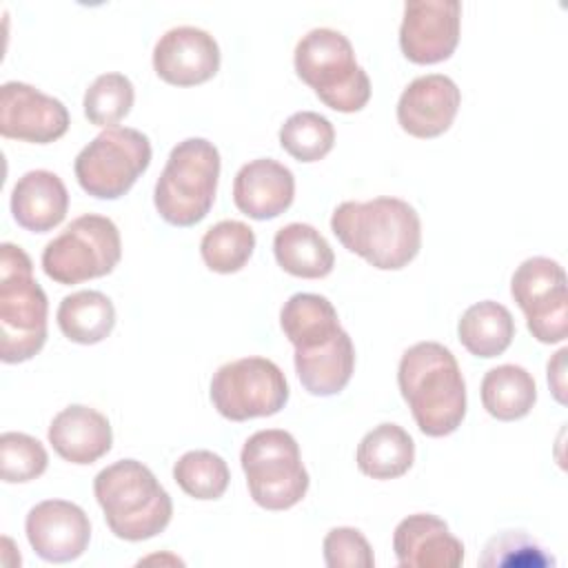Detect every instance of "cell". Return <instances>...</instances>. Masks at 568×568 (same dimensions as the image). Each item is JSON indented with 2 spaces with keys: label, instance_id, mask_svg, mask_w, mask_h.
I'll list each match as a JSON object with an SVG mask.
<instances>
[{
  "label": "cell",
  "instance_id": "6da1fadb",
  "mask_svg": "<svg viewBox=\"0 0 568 568\" xmlns=\"http://www.w3.org/2000/svg\"><path fill=\"white\" fill-rule=\"evenodd\" d=\"M331 231L344 248L379 271L404 268L422 246L419 215L399 197L342 202L333 211Z\"/></svg>",
  "mask_w": 568,
  "mask_h": 568
},
{
  "label": "cell",
  "instance_id": "7a4b0ae2",
  "mask_svg": "<svg viewBox=\"0 0 568 568\" xmlns=\"http://www.w3.org/2000/svg\"><path fill=\"white\" fill-rule=\"evenodd\" d=\"M397 384L417 428L428 437L455 433L466 417V382L450 348L417 342L404 351Z\"/></svg>",
  "mask_w": 568,
  "mask_h": 568
},
{
  "label": "cell",
  "instance_id": "3957f363",
  "mask_svg": "<svg viewBox=\"0 0 568 568\" xmlns=\"http://www.w3.org/2000/svg\"><path fill=\"white\" fill-rule=\"evenodd\" d=\"M93 493L111 532L126 541L160 535L173 515L169 493L138 459H120L102 468L93 479Z\"/></svg>",
  "mask_w": 568,
  "mask_h": 568
},
{
  "label": "cell",
  "instance_id": "277c9868",
  "mask_svg": "<svg viewBox=\"0 0 568 568\" xmlns=\"http://www.w3.org/2000/svg\"><path fill=\"white\" fill-rule=\"evenodd\" d=\"M47 293L33 277L31 257L16 244H0V359L20 364L47 342Z\"/></svg>",
  "mask_w": 568,
  "mask_h": 568
},
{
  "label": "cell",
  "instance_id": "5b68a950",
  "mask_svg": "<svg viewBox=\"0 0 568 568\" xmlns=\"http://www.w3.org/2000/svg\"><path fill=\"white\" fill-rule=\"evenodd\" d=\"M295 71L333 111L355 113L371 100V80L357 64L351 40L328 27L311 29L295 47Z\"/></svg>",
  "mask_w": 568,
  "mask_h": 568
},
{
  "label": "cell",
  "instance_id": "8992f818",
  "mask_svg": "<svg viewBox=\"0 0 568 568\" xmlns=\"http://www.w3.org/2000/svg\"><path fill=\"white\" fill-rule=\"evenodd\" d=\"M220 151L204 138L178 142L155 182L153 202L160 217L173 226L202 222L217 193Z\"/></svg>",
  "mask_w": 568,
  "mask_h": 568
},
{
  "label": "cell",
  "instance_id": "52a82bcc",
  "mask_svg": "<svg viewBox=\"0 0 568 568\" xmlns=\"http://www.w3.org/2000/svg\"><path fill=\"white\" fill-rule=\"evenodd\" d=\"M240 462L253 501L266 510H286L300 504L308 490V473L300 457L297 439L282 428L253 433Z\"/></svg>",
  "mask_w": 568,
  "mask_h": 568
},
{
  "label": "cell",
  "instance_id": "ba28073f",
  "mask_svg": "<svg viewBox=\"0 0 568 568\" xmlns=\"http://www.w3.org/2000/svg\"><path fill=\"white\" fill-rule=\"evenodd\" d=\"M122 257V240L113 220L98 213L75 217L42 251V268L58 284H80L109 275Z\"/></svg>",
  "mask_w": 568,
  "mask_h": 568
},
{
  "label": "cell",
  "instance_id": "9c48e42d",
  "mask_svg": "<svg viewBox=\"0 0 568 568\" xmlns=\"http://www.w3.org/2000/svg\"><path fill=\"white\" fill-rule=\"evenodd\" d=\"M151 164L149 138L131 126L98 133L75 158L78 184L98 200L122 197Z\"/></svg>",
  "mask_w": 568,
  "mask_h": 568
},
{
  "label": "cell",
  "instance_id": "30bf717a",
  "mask_svg": "<svg viewBox=\"0 0 568 568\" xmlns=\"http://www.w3.org/2000/svg\"><path fill=\"white\" fill-rule=\"evenodd\" d=\"M211 402L231 422L268 417L288 402L282 368L266 357H242L220 366L211 379Z\"/></svg>",
  "mask_w": 568,
  "mask_h": 568
},
{
  "label": "cell",
  "instance_id": "8fae6325",
  "mask_svg": "<svg viewBox=\"0 0 568 568\" xmlns=\"http://www.w3.org/2000/svg\"><path fill=\"white\" fill-rule=\"evenodd\" d=\"M510 295L526 315L528 331L541 344L564 342L568 335L566 271L550 257L524 260L510 280Z\"/></svg>",
  "mask_w": 568,
  "mask_h": 568
},
{
  "label": "cell",
  "instance_id": "7c38bea8",
  "mask_svg": "<svg viewBox=\"0 0 568 568\" xmlns=\"http://www.w3.org/2000/svg\"><path fill=\"white\" fill-rule=\"evenodd\" d=\"M459 24L457 0H408L399 27L402 53L415 64L448 60L459 42Z\"/></svg>",
  "mask_w": 568,
  "mask_h": 568
},
{
  "label": "cell",
  "instance_id": "4fadbf2b",
  "mask_svg": "<svg viewBox=\"0 0 568 568\" xmlns=\"http://www.w3.org/2000/svg\"><path fill=\"white\" fill-rule=\"evenodd\" d=\"M67 106L27 82H4L0 87V133L9 140L49 144L69 129Z\"/></svg>",
  "mask_w": 568,
  "mask_h": 568
},
{
  "label": "cell",
  "instance_id": "5bb4252c",
  "mask_svg": "<svg viewBox=\"0 0 568 568\" xmlns=\"http://www.w3.org/2000/svg\"><path fill=\"white\" fill-rule=\"evenodd\" d=\"M24 530L36 555L53 564L78 559L91 539L87 513L67 499H44L36 504L27 515Z\"/></svg>",
  "mask_w": 568,
  "mask_h": 568
},
{
  "label": "cell",
  "instance_id": "9a60e30c",
  "mask_svg": "<svg viewBox=\"0 0 568 568\" xmlns=\"http://www.w3.org/2000/svg\"><path fill=\"white\" fill-rule=\"evenodd\" d=\"M153 69L169 84L195 87L217 73L220 47L204 29L173 27L153 47Z\"/></svg>",
  "mask_w": 568,
  "mask_h": 568
},
{
  "label": "cell",
  "instance_id": "2e32d148",
  "mask_svg": "<svg viewBox=\"0 0 568 568\" xmlns=\"http://www.w3.org/2000/svg\"><path fill=\"white\" fill-rule=\"evenodd\" d=\"M459 104V87L448 75H419L399 95L397 122L413 138H437L450 129Z\"/></svg>",
  "mask_w": 568,
  "mask_h": 568
},
{
  "label": "cell",
  "instance_id": "e0dca14e",
  "mask_svg": "<svg viewBox=\"0 0 568 568\" xmlns=\"http://www.w3.org/2000/svg\"><path fill=\"white\" fill-rule=\"evenodd\" d=\"M393 550L404 568H457L464 561V544L430 513L402 519L393 532Z\"/></svg>",
  "mask_w": 568,
  "mask_h": 568
},
{
  "label": "cell",
  "instance_id": "ac0fdd59",
  "mask_svg": "<svg viewBox=\"0 0 568 568\" xmlns=\"http://www.w3.org/2000/svg\"><path fill=\"white\" fill-rule=\"evenodd\" d=\"M295 197V178L288 166L273 158H257L244 164L233 180L235 206L253 220L282 215Z\"/></svg>",
  "mask_w": 568,
  "mask_h": 568
},
{
  "label": "cell",
  "instance_id": "d6986e66",
  "mask_svg": "<svg viewBox=\"0 0 568 568\" xmlns=\"http://www.w3.org/2000/svg\"><path fill=\"white\" fill-rule=\"evenodd\" d=\"M49 444L53 450L78 466L98 462L111 450L113 433L109 419L84 404L62 408L49 424Z\"/></svg>",
  "mask_w": 568,
  "mask_h": 568
},
{
  "label": "cell",
  "instance_id": "ffe728a7",
  "mask_svg": "<svg viewBox=\"0 0 568 568\" xmlns=\"http://www.w3.org/2000/svg\"><path fill=\"white\" fill-rule=\"evenodd\" d=\"M67 209V186L47 169L27 171L11 191L13 220L31 233H47L55 229L64 220Z\"/></svg>",
  "mask_w": 568,
  "mask_h": 568
},
{
  "label": "cell",
  "instance_id": "44dd1931",
  "mask_svg": "<svg viewBox=\"0 0 568 568\" xmlns=\"http://www.w3.org/2000/svg\"><path fill=\"white\" fill-rule=\"evenodd\" d=\"M353 368L355 346L344 328L320 346L295 348V371L304 390L311 395H337L351 382Z\"/></svg>",
  "mask_w": 568,
  "mask_h": 568
},
{
  "label": "cell",
  "instance_id": "7402d4cb",
  "mask_svg": "<svg viewBox=\"0 0 568 568\" xmlns=\"http://www.w3.org/2000/svg\"><path fill=\"white\" fill-rule=\"evenodd\" d=\"M273 253L286 273L304 280L326 277L335 266V253L326 237L304 222L282 226L273 237Z\"/></svg>",
  "mask_w": 568,
  "mask_h": 568
},
{
  "label": "cell",
  "instance_id": "603a6c76",
  "mask_svg": "<svg viewBox=\"0 0 568 568\" xmlns=\"http://www.w3.org/2000/svg\"><path fill=\"white\" fill-rule=\"evenodd\" d=\"M280 326L295 348L320 346L342 331L335 306L317 293L291 295L280 311Z\"/></svg>",
  "mask_w": 568,
  "mask_h": 568
},
{
  "label": "cell",
  "instance_id": "cb8c5ba5",
  "mask_svg": "<svg viewBox=\"0 0 568 568\" xmlns=\"http://www.w3.org/2000/svg\"><path fill=\"white\" fill-rule=\"evenodd\" d=\"M357 468L373 479H395L415 462V442L397 424H379L357 446Z\"/></svg>",
  "mask_w": 568,
  "mask_h": 568
},
{
  "label": "cell",
  "instance_id": "d4e9b609",
  "mask_svg": "<svg viewBox=\"0 0 568 568\" xmlns=\"http://www.w3.org/2000/svg\"><path fill=\"white\" fill-rule=\"evenodd\" d=\"M457 335L470 355L490 359L510 346L515 337V320L504 304L484 300L464 311L457 324Z\"/></svg>",
  "mask_w": 568,
  "mask_h": 568
},
{
  "label": "cell",
  "instance_id": "484cf974",
  "mask_svg": "<svg viewBox=\"0 0 568 568\" xmlns=\"http://www.w3.org/2000/svg\"><path fill=\"white\" fill-rule=\"evenodd\" d=\"M537 402V386L532 375L517 364H501L490 368L481 379V404L499 422H515L526 417Z\"/></svg>",
  "mask_w": 568,
  "mask_h": 568
},
{
  "label": "cell",
  "instance_id": "4316f807",
  "mask_svg": "<svg viewBox=\"0 0 568 568\" xmlns=\"http://www.w3.org/2000/svg\"><path fill=\"white\" fill-rule=\"evenodd\" d=\"M55 320L67 339L75 344H98L111 335L115 308L100 291H78L62 297Z\"/></svg>",
  "mask_w": 568,
  "mask_h": 568
},
{
  "label": "cell",
  "instance_id": "83f0119b",
  "mask_svg": "<svg viewBox=\"0 0 568 568\" xmlns=\"http://www.w3.org/2000/svg\"><path fill=\"white\" fill-rule=\"evenodd\" d=\"M255 233L240 220H222L213 224L202 242L200 255L204 264L215 273H237L253 255Z\"/></svg>",
  "mask_w": 568,
  "mask_h": 568
},
{
  "label": "cell",
  "instance_id": "f1b7e54d",
  "mask_svg": "<svg viewBox=\"0 0 568 568\" xmlns=\"http://www.w3.org/2000/svg\"><path fill=\"white\" fill-rule=\"evenodd\" d=\"M280 144L297 162H317L333 149L335 129L315 111H297L282 124Z\"/></svg>",
  "mask_w": 568,
  "mask_h": 568
},
{
  "label": "cell",
  "instance_id": "f546056e",
  "mask_svg": "<svg viewBox=\"0 0 568 568\" xmlns=\"http://www.w3.org/2000/svg\"><path fill=\"white\" fill-rule=\"evenodd\" d=\"M178 486L195 499H220L229 486L226 462L213 450H189L173 466Z\"/></svg>",
  "mask_w": 568,
  "mask_h": 568
},
{
  "label": "cell",
  "instance_id": "4dcf8cb0",
  "mask_svg": "<svg viewBox=\"0 0 568 568\" xmlns=\"http://www.w3.org/2000/svg\"><path fill=\"white\" fill-rule=\"evenodd\" d=\"M135 91L124 73L111 71L98 75L84 93V115L95 126H115L133 106Z\"/></svg>",
  "mask_w": 568,
  "mask_h": 568
},
{
  "label": "cell",
  "instance_id": "1f68e13d",
  "mask_svg": "<svg viewBox=\"0 0 568 568\" xmlns=\"http://www.w3.org/2000/svg\"><path fill=\"white\" fill-rule=\"evenodd\" d=\"M49 455L44 446L27 435L7 430L0 435V473L7 484H24L47 470Z\"/></svg>",
  "mask_w": 568,
  "mask_h": 568
},
{
  "label": "cell",
  "instance_id": "d6a6232c",
  "mask_svg": "<svg viewBox=\"0 0 568 568\" xmlns=\"http://www.w3.org/2000/svg\"><path fill=\"white\" fill-rule=\"evenodd\" d=\"M481 566H552L555 559L524 530H506L486 544Z\"/></svg>",
  "mask_w": 568,
  "mask_h": 568
},
{
  "label": "cell",
  "instance_id": "836d02e7",
  "mask_svg": "<svg viewBox=\"0 0 568 568\" xmlns=\"http://www.w3.org/2000/svg\"><path fill=\"white\" fill-rule=\"evenodd\" d=\"M324 561L328 568H373L375 557L357 528L339 526L324 537Z\"/></svg>",
  "mask_w": 568,
  "mask_h": 568
},
{
  "label": "cell",
  "instance_id": "e575fe53",
  "mask_svg": "<svg viewBox=\"0 0 568 568\" xmlns=\"http://www.w3.org/2000/svg\"><path fill=\"white\" fill-rule=\"evenodd\" d=\"M566 355H568V348H561L555 353V357L548 362V384H550V390L555 395V399L559 404H566Z\"/></svg>",
  "mask_w": 568,
  "mask_h": 568
}]
</instances>
